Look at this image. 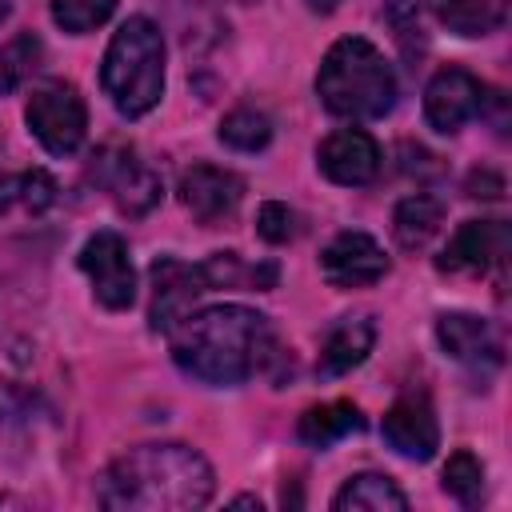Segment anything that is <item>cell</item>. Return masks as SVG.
I'll return each mask as SVG.
<instances>
[{
  "instance_id": "obj_20",
  "label": "cell",
  "mask_w": 512,
  "mask_h": 512,
  "mask_svg": "<svg viewBox=\"0 0 512 512\" xmlns=\"http://www.w3.org/2000/svg\"><path fill=\"white\" fill-rule=\"evenodd\" d=\"M360 428H364L360 408L348 404V400H332V404L308 408V412L300 416L296 436H300L308 448H332L336 440H344V436H352V432H360Z\"/></svg>"
},
{
  "instance_id": "obj_9",
  "label": "cell",
  "mask_w": 512,
  "mask_h": 512,
  "mask_svg": "<svg viewBox=\"0 0 512 512\" xmlns=\"http://www.w3.org/2000/svg\"><path fill=\"white\" fill-rule=\"evenodd\" d=\"M320 272L332 288H372L388 276V256L368 232H340L324 244Z\"/></svg>"
},
{
  "instance_id": "obj_31",
  "label": "cell",
  "mask_w": 512,
  "mask_h": 512,
  "mask_svg": "<svg viewBox=\"0 0 512 512\" xmlns=\"http://www.w3.org/2000/svg\"><path fill=\"white\" fill-rule=\"evenodd\" d=\"M8 12H12V0H0V24L8 20Z\"/></svg>"
},
{
  "instance_id": "obj_17",
  "label": "cell",
  "mask_w": 512,
  "mask_h": 512,
  "mask_svg": "<svg viewBox=\"0 0 512 512\" xmlns=\"http://www.w3.org/2000/svg\"><path fill=\"white\" fill-rule=\"evenodd\" d=\"M440 224H444V204H440L436 196H428V192L404 196V200L396 204V212H392V236H396V244H400L404 252L428 248L432 236L440 232Z\"/></svg>"
},
{
  "instance_id": "obj_19",
  "label": "cell",
  "mask_w": 512,
  "mask_h": 512,
  "mask_svg": "<svg viewBox=\"0 0 512 512\" xmlns=\"http://www.w3.org/2000/svg\"><path fill=\"white\" fill-rule=\"evenodd\" d=\"M436 20L456 36H488L504 28L508 0H428Z\"/></svg>"
},
{
  "instance_id": "obj_13",
  "label": "cell",
  "mask_w": 512,
  "mask_h": 512,
  "mask_svg": "<svg viewBox=\"0 0 512 512\" xmlns=\"http://www.w3.org/2000/svg\"><path fill=\"white\" fill-rule=\"evenodd\" d=\"M384 440L392 452H400L404 460H432L436 448H440V424H436V412H432V400L424 392H408L400 396L388 412H384V424H380Z\"/></svg>"
},
{
  "instance_id": "obj_25",
  "label": "cell",
  "mask_w": 512,
  "mask_h": 512,
  "mask_svg": "<svg viewBox=\"0 0 512 512\" xmlns=\"http://www.w3.org/2000/svg\"><path fill=\"white\" fill-rule=\"evenodd\" d=\"M120 0H52V20L72 32V36H84L100 24H108V16L116 12Z\"/></svg>"
},
{
  "instance_id": "obj_18",
  "label": "cell",
  "mask_w": 512,
  "mask_h": 512,
  "mask_svg": "<svg viewBox=\"0 0 512 512\" xmlns=\"http://www.w3.org/2000/svg\"><path fill=\"white\" fill-rule=\"evenodd\" d=\"M336 512H404L408 496L396 488L392 476L384 472H360L352 476L336 496H332Z\"/></svg>"
},
{
  "instance_id": "obj_1",
  "label": "cell",
  "mask_w": 512,
  "mask_h": 512,
  "mask_svg": "<svg viewBox=\"0 0 512 512\" xmlns=\"http://www.w3.org/2000/svg\"><path fill=\"white\" fill-rule=\"evenodd\" d=\"M172 360L200 384L236 388L276 360L268 316L244 304H216L184 316L172 332Z\"/></svg>"
},
{
  "instance_id": "obj_23",
  "label": "cell",
  "mask_w": 512,
  "mask_h": 512,
  "mask_svg": "<svg viewBox=\"0 0 512 512\" xmlns=\"http://www.w3.org/2000/svg\"><path fill=\"white\" fill-rule=\"evenodd\" d=\"M272 140V120L256 108H236L220 120V144L236 148V152H260Z\"/></svg>"
},
{
  "instance_id": "obj_6",
  "label": "cell",
  "mask_w": 512,
  "mask_h": 512,
  "mask_svg": "<svg viewBox=\"0 0 512 512\" xmlns=\"http://www.w3.org/2000/svg\"><path fill=\"white\" fill-rule=\"evenodd\" d=\"M80 268L92 280V296L108 308V312H124L136 300V272H132V256L120 232H96L84 240L80 248Z\"/></svg>"
},
{
  "instance_id": "obj_11",
  "label": "cell",
  "mask_w": 512,
  "mask_h": 512,
  "mask_svg": "<svg viewBox=\"0 0 512 512\" xmlns=\"http://www.w3.org/2000/svg\"><path fill=\"white\" fill-rule=\"evenodd\" d=\"M484 112V84L464 68H440L424 88V116L436 132H460Z\"/></svg>"
},
{
  "instance_id": "obj_2",
  "label": "cell",
  "mask_w": 512,
  "mask_h": 512,
  "mask_svg": "<svg viewBox=\"0 0 512 512\" xmlns=\"http://www.w3.org/2000/svg\"><path fill=\"white\" fill-rule=\"evenodd\" d=\"M216 492L212 464L188 444H140L96 480V504L112 512H192Z\"/></svg>"
},
{
  "instance_id": "obj_8",
  "label": "cell",
  "mask_w": 512,
  "mask_h": 512,
  "mask_svg": "<svg viewBox=\"0 0 512 512\" xmlns=\"http://www.w3.org/2000/svg\"><path fill=\"white\" fill-rule=\"evenodd\" d=\"M148 276H152V304H148L152 332H172L184 316L196 312L200 296L212 292L200 264H184L176 256H156Z\"/></svg>"
},
{
  "instance_id": "obj_15",
  "label": "cell",
  "mask_w": 512,
  "mask_h": 512,
  "mask_svg": "<svg viewBox=\"0 0 512 512\" xmlns=\"http://www.w3.org/2000/svg\"><path fill=\"white\" fill-rule=\"evenodd\" d=\"M316 164L332 184L360 188L380 172V144L364 128H336L316 148Z\"/></svg>"
},
{
  "instance_id": "obj_16",
  "label": "cell",
  "mask_w": 512,
  "mask_h": 512,
  "mask_svg": "<svg viewBox=\"0 0 512 512\" xmlns=\"http://www.w3.org/2000/svg\"><path fill=\"white\" fill-rule=\"evenodd\" d=\"M376 344V324L372 316H344L328 328L324 344H320V360H316V376L320 380H336L352 368H360L368 360Z\"/></svg>"
},
{
  "instance_id": "obj_5",
  "label": "cell",
  "mask_w": 512,
  "mask_h": 512,
  "mask_svg": "<svg viewBox=\"0 0 512 512\" xmlns=\"http://www.w3.org/2000/svg\"><path fill=\"white\" fill-rule=\"evenodd\" d=\"M24 120H28V132L40 140V148L52 156H72L88 136L84 96L68 80H44L40 88H32L24 104Z\"/></svg>"
},
{
  "instance_id": "obj_10",
  "label": "cell",
  "mask_w": 512,
  "mask_h": 512,
  "mask_svg": "<svg viewBox=\"0 0 512 512\" xmlns=\"http://www.w3.org/2000/svg\"><path fill=\"white\" fill-rule=\"evenodd\" d=\"M244 200V180L232 168H216V164H192L180 176V204L204 224L216 228L224 220L236 216Z\"/></svg>"
},
{
  "instance_id": "obj_28",
  "label": "cell",
  "mask_w": 512,
  "mask_h": 512,
  "mask_svg": "<svg viewBox=\"0 0 512 512\" xmlns=\"http://www.w3.org/2000/svg\"><path fill=\"white\" fill-rule=\"evenodd\" d=\"M468 196H484V200H496L500 192H504V180L496 176V172H472V180H468Z\"/></svg>"
},
{
  "instance_id": "obj_14",
  "label": "cell",
  "mask_w": 512,
  "mask_h": 512,
  "mask_svg": "<svg viewBox=\"0 0 512 512\" xmlns=\"http://www.w3.org/2000/svg\"><path fill=\"white\" fill-rule=\"evenodd\" d=\"M436 340H440L444 356H452L456 364H464L480 376H492L504 360L500 336L492 332V324L484 316H472V312H444L436 320Z\"/></svg>"
},
{
  "instance_id": "obj_32",
  "label": "cell",
  "mask_w": 512,
  "mask_h": 512,
  "mask_svg": "<svg viewBox=\"0 0 512 512\" xmlns=\"http://www.w3.org/2000/svg\"><path fill=\"white\" fill-rule=\"evenodd\" d=\"M0 148H4V140H0Z\"/></svg>"
},
{
  "instance_id": "obj_12",
  "label": "cell",
  "mask_w": 512,
  "mask_h": 512,
  "mask_svg": "<svg viewBox=\"0 0 512 512\" xmlns=\"http://www.w3.org/2000/svg\"><path fill=\"white\" fill-rule=\"evenodd\" d=\"M508 256V228L504 220H464L448 248L436 256L440 272L452 276H484L492 264H504Z\"/></svg>"
},
{
  "instance_id": "obj_27",
  "label": "cell",
  "mask_w": 512,
  "mask_h": 512,
  "mask_svg": "<svg viewBox=\"0 0 512 512\" xmlns=\"http://www.w3.org/2000/svg\"><path fill=\"white\" fill-rule=\"evenodd\" d=\"M384 20H388V28H396V40H400V48H404V56L412 60V56H420V48L412 44V36L424 44V28H420V4L416 0H388L384 4Z\"/></svg>"
},
{
  "instance_id": "obj_4",
  "label": "cell",
  "mask_w": 512,
  "mask_h": 512,
  "mask_svg": "<svg viewBox=\"0 0 512 512\" xmlns=\"http://www.w3.org/2000/svg\"><path fill=\"white\" fill-rule=\"evenodd\" d=\"M100 84L112 108L128 120L148 116L164 96V36L148 16H128L104 52Z\"/></svg>"
},
{
  "instance_id": "obj_30",
  "label": "cell",
  "mask_w": 512,
  "mask_h": 512,
  "mask_svg": "<svg viewBox=\"0 0 512 512\" xmlns=\"http://www.w3.org/2000/svg\"><path fill=\"white\" fill-rule=\"evenodd\" d=\"M232 504H236V508H256V512H260V500H256V496H236Z\"/></svg>"
},
{
  "instance_id": "obj_24",
  "label": "cell",
  "mask_w": 512,
  "mask_h": 512,
  "mask_svg": "<svg viewBox=\"0 0 512 512\" xmlns=\"http://www.w3.org/2000/svg\"><path fill=\"white\" fill-rule=\"evenodd\" d=\"M444 492L464 504V508H476L484 500V464L472 456V452H452L448 464H444Z\"/></svg>"
},
{
  "instance_id": "obj_22",
  "label": "cell",
  "mask_w": 512,
  "mask_h": 512,
  "mask_svg": "<svg viewBox=\"0 0 512 512\" xmlns=\"http://www.w3.org/2000/svg\"><path fill=\"white\" fill-rule=\"evenodd\" d=\"M44 64V44L36 32H20L0 48V96L16 92Z\"/></svg>"
},
{
  "instance_id": "obj_3",
  "label": "cell",
  "mask_w": 512,
  "mask_h": 512,
  "mask_svg": "<svg viewBox=\"0 0 512 512\" xmlns=\"http://www.w3.org/2000/svg\"><path fill=\"white\" fill-rule=\"evenodd\" d=\"M316 96L332 116L380 120L396 104V72L364 36H344L328 48L316 72Z\"/></svg>"
},
{
  "instance_id": "obj_26",
  "label": "cell",
  "mask_w": 512,
  "mask_h": 512,
  "mask_svg": "<svg viewBox=\"0 0 512 512\" xmlns=\"http://www.w3.org/2000/svg\"><path fill=\"white\" fill-rule=\"evenodd\" d=\"M256 232H260V240H268V244H288V240L300 236V216H296L288 204L268 200V204H260V212H256Z\"/></svg>"
},
{
  "instance_id": "obj_29",
  "label": "cell",
  "mask_w": 512,
  "mask_h": 512,
  "mask_svg": "<svg viewBox=\"0 0 512 512\" xmlns=\"http://www.w3.org/2000/svg\"><path fill=\"white\" fill-rule=\"evenodd\" d=\"M336 4H340V0H308V8H312V12H332Z\"/></svg>"
},
{
  "instance_id": "obj_21",
  "label": "cell",
  "mask_w": 512,
  "mask_h": 512,
  "mask_svg": "<svg viewBox=\"0 0 512 512\" xmlns=\"http://www.w3.org/2000/svg\"><path fill=\"white\" fill-rule=\"evenodd\" d=\"M56 204V180L40 168L28 172H8L0 176V216H40L44 208Z\"/></svg>"
},
{
  "instance_id": "obj_7",
  "label": "cell",
  "mask_w": 512,
  "mask_h": 512,
  "mask_svg": "<svg viewBox=\"0 0 512 512\" xmlns=\"http://www.w3.org/2000/svg\"><path fill=\"white\" fill-rule=\"evenodd\" d=\"M96 180L124 216H144L164 196L160 172L148 160H140L132 148H104L96 156Z\"/></svg>"
}]
</instances>
